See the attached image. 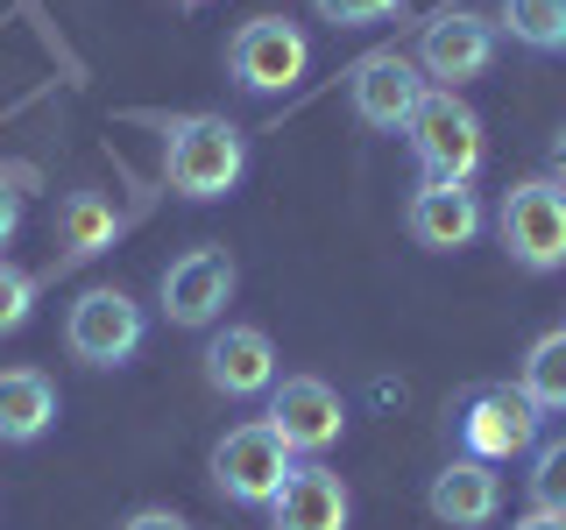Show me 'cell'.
Here are the masks:
<instances>
[{
  "instance_id": "obj_1",
  "label": "cell",
  "mask_w": 566,
  "mask_h": 530,
  "mask_svg": "<svg viewBox=\"0 0 566 530\" xmlns=\"http://www.w3.org/2000/svg\"><path fill=\"white\" fill-rule=\"evenodd\" d=\"M248 170V141L234 120L220 114H191V120H170L164 135V177L177 199H227Z\"/></svg>"
},
{
  "instance_id": "obj_2",
  "label": "cell",
  "mask_w": 566,
  "mask_h": 530,
  "mask_svg": "<svg viewBox=\"0 0 566 530\" xmlns=\"http://www.w3.org/2000/svg\"><path fill=\"white\" fill-rule=\"evenodd\" d=\"M495 234H503L510 262L531 276L566 269V184L553 177H524V184L503 191V212H495Z\"/></svg>"
},
{
  "instance_id": "obj_3",
  "label": "cell",
  "mask_w": 566,
  "mask_h": 530,
  "mask_svg": "<svg viewBox=\"0 0 566 530\" xmlns=\"http://www.w3.org/2000/svg\"><path fill=\"white\" fill-rule=\"evenodd\" d=\"M403 135H411V156H418L424 184H468V177L482 170V120L453 93H424Z\"/></svg>"
},
{
  "instance_id": "obj_4",
  "label": "cell",
  "mask_w": 566,
  "mask_h": 530,
  "mask_svg": "<svg viewBox=\"0 0 566 530\" xmlns=\"http://www.w3.org/2000/svg\"><path fill=\"white\" fill-rule=\"evenodd\" d=\"M291 446H283V432L270 417L262 424H234V432L212 446V488L227 495V502H241V509H270L276 502V488L291 481Z\"/></svg>"
},
{
  "instance_id": "obj_5",
  "label": "cell",
  "mask_w": 566,
  "mask_h": 530,
  "mask_svg": "<svg viewBox=\"0 0 566 530\" xmlns=\"http://www.w3.org/2000/svg\"><path fill=\"white\" fill-rule=\"evenodd\" d=\"M538 403L524 396V389H510V382H482V389H468V403H460V446H468V459H517L538 446Z\"/></svg>"
},
{
  "instance_id": "obj_6",
  "label": "cell",
  "mask_w": 566,
  "mask_h": 530,
  "mask_svg": "<svg viewBox=\"0 0 566 530\" xmlns=\"http://www.w3.org/2000/svg\"><path fill=\"white\" fill-rule=\"evenodd\" d=\"M312 64V43L305 29H291L283 14H255V22L234 29V43H227V71H234L241 93H291L297 78H305Z\"/></svg>"
},
{
  "instance_id": "obj_7",
  "label": "cell",
  "mask_w": 566,
  "mask_h": 530,
  "mask_svg": "<svg viewBox=\"0 0 566 530\" xmlns=\"http://www.w3.org/2000/svg\"><path fill=\"white\" fill-rule=\"evenodd\" d=\"M142 332H149V318H142V305H135L128 290H85L78 305H71V318H64V347L78 353L85 368L135 361Z\"/></svg>"
},
{
  "instance_id": "obj_8",
  "label": "cell",
  "mask_w": 566,
  "mask_h": 530,
  "mask_svg": "<svg viewBox=\"0 0 566 530\" xmlns=\"http://www.w3.org/2000/svg\"><path fill=\"white\" fill-rule=\"evenodd\" d=\"M347 99H354V114H361V128L403 135V128H411V114H418V99H424V78H418L411 57L376 50V57H361V64L347 71Z\"/></svg>"
},
{
  "instance_id": "obj_9",
  "label": "cell",
  "mask_w": 566,
  "mask_h": 530,
  "mask_svg": "<svg viewBox=\"0 0 566 530\" xmlns=\"http://www.w3.org/2000/svg\"><path fill=\"white\" fill-rule=\"evenodd\" d=\"M270 424L283 432L291 453H326L347 432V403H340V389L318 382V375H283L270 389Z\"/></svg>"
},
{
  "instance_id": "obj_10",
  "label": "cell",
  "mask_w": 566,
  "mask_h": 530,
  "mask_svg": "<svg viewBox=\"0 0 566 530\" xmlns=\"http://www.w3.org/2000/svg\"><path fill=\"white\" fill-rule=\"evenodd\" d=\"M234 297V255L227 247H191L164 269V311L170 326H212Z\"/></svg>"
},
{
  "instance_id": "obj_11",
  "label": "cell",
  "mask_w": 566,
  "mask_h": 530,
  "mask_svg": "<svg viewBox=\"0 0 566 530\" xmlns=\"http://www.w3.org/2000/svg\"><path fill=\"white\" fill-rule=\"evenodd\" d=\"M489 64H495V22H482V14H439L418 43V71L439 78V93L482 78Z\"/></svg>"
},
{
  "instance_id": "obj_12",
  "label": "cell",
  "mask_w": 566,
  "mask_h": 530,
  "mask_svg": "<svg viewBox=\"0 0 566 530\" xmlns=\"http://www.w3.org/2000/svg\"><path fill=\"white\" fill-rule=\"evenodd\" d=\"M206 382L220 389V396H270L276 389V347L262 326H220L206 340Z\"/></svg>"
},
{
  "instance_id": "obj_13",
  "label": "cell",
  "mask_w": 566,
  "mask_h": 530,
  "mask_svg": "<svg viewBox=\"0 0 566 530\" xmlns=\"http://www.w3.org/2000/svg\"><path fill=\"white\" fill-rule=\"evenodd\" d=\"M347 517H354L347 481L326 467V459L291 467V481H283L276 502H270V530H347Z\"/></svg>"
},
{
  "instance_id": "obj_14",
  "label": "cell",
  "mask_w": 566,
  "mask_h": 530,
  "mask_svg": "<svg viewBox=\"0 0 566 530\" xmlns=\"http://www.w3.org/2000/svg\"><path fill=\"white\" fill-rule=\"evenodd\" d=\"M432 517L447 530H482L495 523V509H503V481H495L489 459H447V467L432 474Z\"/></svg>"
},
{
  "instance_id": "obj_15",
  "label": "cell",
  "mask_w": 566,
  "mask_h": 530,
  "mask_svg": "<svg viewBox=\"0 0 566 530\" xmlns=\"http://www.w3.org/2000/svg\"><path fill=\"white\" fill-rule=\"evenodd\" d=\"M403 226H411L418 247H432V255H453V247H468L482 234V199H474L468 184H418L411 212H403Z\"/></svg>"
},
{
  "instance_id": "obj_16",
  "label": "cell",
  "mask_w": 566,
  "mask_h": 530,
  "mask_svg": "<svg viewBox=\"0 0 566 530\" xmlns=\"http://www.w3.org/2000/svg\"><path fill=\"white\" fill-rule=\"evenodd\" d=\"M50 424H57V389H50L43 368H0V438L29 446Z\"/></svg>"
},
{
  "instance_id": "obj_17",
  "label": "cell",
  "mask_w": 566,
  "mask_h": 530,
  "mask_svg": "<svg viewBox=\"0 0 566 530\" xmlns=\"http://www.w3.org/2000/svg\"><path fill=\"white\" fill-rule=\"evenodd\" d=\"M517 389L538 403V417H566V326L545 332V340H531Z\"/></svg>"
},
{
  "instance_id": "obj_18",
  "label": "cell",
  "mask_w": 566,
  "mask_h": 530,
  "mask_svg": "<svg viewBox=\"0 0 566 530\" xmlns=\"http://www.w3.org/2000/svg\"><path fill=\"white\" fill-rule=\"evenodd\" d=\"M503 29H510V43L538 50V57H559L566 50V0H503Z\"/></svg>"
},
{
  "instance_id": "obj_19",
  "label": "cell",
  "mask_w": 566,
  "mask_h": 530,
  "mask_svg": "<svg viewBox=\"0 0 566 530\" xmlns=\"http://www.w3.org/2000/svg\"><path fill=\"white\" fill-rule=\"evenodd\" d=\"M120 234V212L93 199V191H78V199H64V255L71 262H85V255H99V247H114Z\"/></svg>"
},
{
  "instance_id": "obj_20",
  "label": "cell",
  "mask_w": 566,
  "mask_h": 530,
  "mask_svg": "<svg viewBox=\"0 0 566 530\" xmlns=\"http://www.w3.org/2000/svg\"><path fill=\"white\" fill-rule=\"evenodd\" d=\"M531 509H553V517H566V438H545L538 453H531Z\"/></svg>"
},
{
  "instance_id": "obj_21",
  "label": "cell",
  "mask_w": 566,
  "mask_h": 530,
  "mask_svg": "<svg viewBox=\"0 0 566 530\" xmlns=\"http://www.w3.org/2000/svg\"><path fill=\"white\" fill-rule=\"evenodd\" d=\"M29 311H35V276L0 255V332H22Z\"/></svg>"
},
{
  "instance_id": "obj_22",
  "label": "cell",
  "mask_w": 566,
  "mask_h": 530,
  "mask_svg": "<svg viewBox=\"0 0 566 530\" xmlns=\"http://www.w3.org/2000/svg\"><path fill=\"white\" fill-rule=\"evenodd\" d=\"M312 8H318V22H333V29H376L403 0H312Z\"/></svg>"
},
{
  "instance_id": "obj_23",
  "label": "cell",
  "mask_w": 566,
  "mask_h": 530,
  "mask_svg": "<svg viewBox=\"0 0 566 530\" xmlns=\"http://www.w3.org/2000/svg\"><path fill=\"white\" fill-rule=\"evenodd\" d=\"M14 226H22V191H14L8 177H0V247L14 241Z\"/></svg>"
},
{
  "instance_id": "obj_24",
  "label": "cell",
  "mask_w": 566,
  "mask_h": 530,
  "mask_svg": "<svg viewBox=\"0 0 566 530\" xmlns=\"http://www.w3.org/2000/svg\"><path fill=\"white\" fill-rule=\"evenodd\" d=\"M120 530H191V523H185V517H170V509H135V517L120 523Z\"/></svg>"
},
{
  "instance_id": "obj_25",
  "label": "cell",
  "mask_w": 566,
  "mask_h": 530,
  "mask_svg": "<svg viewBox=\"0 0 566 530\" xmlns=\"http://www.w3.org/2000/svg\"><path fill=\"white\" fill-rule=\"evenodd\" d=\"M510 530H566V517H553V509H524Z\"/></svg>"
},
{
  "instance_id": "obj_26",
  "label": "cell",
  "mask_w": 566,
  "mask_h": 530,
  "mask_svg": "<svg viewBox=\"0 0 566 530\" xmlns=\"http://www.w3.org/2000/svg\"><path fill=\"white\" fill-rule=\"evenodd\" d=\"M553 184H566V128L553 135Z\"/></svg>"
},
{
  "instance_id": "obj_27",
  "label": "cell",
  "mask_w": 566,
  "mask_h": 530,
  "mask_svg": "<svg viewBox=\"0 0 566 530\" xmlns=\"http://www.w3.org/2000/svg\"><path fill=\"white\" fill-rule=\"evenodd\" d=\"M177 8H206V0H177Z\"/></svg>"
}]
</instances>
